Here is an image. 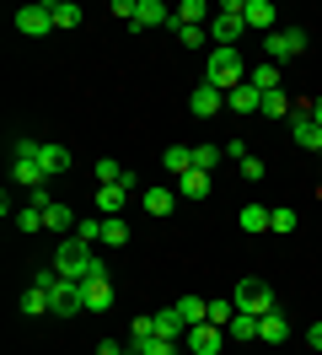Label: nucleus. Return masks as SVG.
<instances>
[{"label": "nucleus", "mask_w": 322, "mask_h": 355, "mask_svg": "<svg viewBox=\"0 0 322 355\" xmlns=\"http://www.w3.org/2000/svg\"><path fill=\"white\" fill-rule=\"evenodd\" d=\"M247 81H253L258 92H279V65H269V60H263V65L247 70Z\"/></svg>", "instance_id": "obj_29"}, {"label": "nucleus", "mask_w": 322, "mask_h": 355, "mask_svg": "<svg viewBox=\"0 0 322 355\" xmlns=\"http://www.w3.org/2000/svg\"><path fill=\"white\" fill-rule=\"evenodd\" d=\"M134 350L140 355H183L177 339H161V334H150V339H134Z\"/></svg>", "instance_id": "obj_27"}, {"label": "nucleus", "mask_w": 322, "mask_h": 355, "mask_svg": "<svg viewBox=\"0 0 322 355\" xmlns=\"http://www.w3.org/2000/svg\"><path fill=\"white\" fill-rule=\"evenodd\" d=\"M226 334H231V339H258V318H253V312H236Z\"/></svg>", "instance_id": "obj_33"}, {"label": "nucleus", "mask_w": 322, "mask_h": 355, "mask_svg": "<svg viewBox=\"0 0 322 355\" xmlns=\"http://www.w3.org/2000/svg\"><path fill=\"white\" fill-rule=\"evenodd\" d=\"M312 119H317V124H322V97H312Z\"/></svg>", "instance_id": "obj_44"}, {"label": "nucleus", "mask_w": 322, "mask_h": 355, "mask_svg": "<svg viewBox=\"0 0 322 355\" xmlns=\"http://www.w3.org/2000/svg\"><path fill=\"white\" fill-rule=\"evenodd\" d=\"M172 33L183 38V49H204V44H210V27H177V22H172Z\"/></svg>", "instance_id": "obj_34"}, {"label": "nucleus", "mask_w": 322, "mask_h": 355, "mask_svg": "<svg viewBox=\"0 0 322 355\" xmlns=\"http://www.w3.org/2000/svg\"><path fill=\"white\" fill-rule=\"evenodd\" d=\"M269 232H279V237H285V232H296V210H290V205L269 210Z\"/></svg>", "instance_id": "obj_35"}, {"label": "nucleus", "mask_w": 322, "mask_h": 355, "mask_svg": "<svg viewBox=\"0 0 322 355\" xmlns=\"http://www.w3.org/2000/svg\"><path fill=\"white\" fill-rule=\"evenodd\" d=\"M301 49H306V33H301V27H274V33L263 38V60L279 65V60H290V54H301Z\"/></svg>", "instance_id": "obj_7"}, {"label": "nucleus", "mask_w": 322, "mask_h": 355, "mask_svg": "<svg viewBox=\"0 0 322 355\" xmlns=\"http://www.w3.org/2000/svg\"><path fill=\"white\" fill-rule=\"evenodd\" d=\"M11 221H17V232H43V210H38V205H21Z\"/></svg>", "instance_id": "obj_32"}, {"label": "nucleus", "mask_w": 322, "mask_h": 355, "mask_svg": "<svg viewBox=\"0 0 322 355\" xmlns=\"http://www.w3.org/2000/svg\"><path fill=\"white\" fill-rule=\"evenodd\" d=\"M226 108H231V113H258V108H263V92H258L253 81H242V87L226 97Z\"/></svg>", "instance_id": "obj_19"}, {"label": "nucleus", "mask_w": 322, "mask_h": 355, "mask_svg": "<svg viewBox=\"0 0 322 355\" xmlns=\"http://www.w3.org/2000/svg\"><path fill=\"white\" fill-rule=\"evenodd\" d=\"M150 318H156V334H161V339H177V345H183L188 323H183V312H177V307H161V312H150Z\"/></svg>", "instance_id": "obj_18"}, {"label": "nucleus", "mask_w": 322, "mask_h": 355, "mask_svg": "<svg viewBox=\"0 0 322 355\" xmlns=\"http://www.w3.org/2000/svg\"><path fill=\"white\" fill-rule=\"evenodd\" d=\"M220 108H226V92L210 87V81H199V87L188 92V113H193V119H215Z\"/></svg>", "instance_id": "obj_9"}, {"label": "nucleus", "mask_w": 322, "mask_h": 355, "mask_svg": "<svg viewBox=\"0 0 322 355\" xmlns=\"http://www.w3.org/2000/svg\"><path fill=\"white\" fill-rule=\"evenodd\" d=\"M258 339H263V345H285V339H290V318H285V312H263V318H258Z\"/></svg>", "instance_id": "obj_15"}, {"label": "nucleus", "mask_w": 322, "mask_h": 355, "mask_svg": "<svg viewBox=\"0 0 322 355\" xmlns=\"http://www.w3.org/2000/svg\"><path fill=\"white\" fill-rule=\"evenodd\" d=\"M242 6H247V0H226V6H215V22H210L215 49H236V38L247 33V22H242Z\"/></svg>", "instance_id": "obj_5"}, {"label": "nucleus", "mask_w": 322, "mask_h": 355, "mask_svg": "<svg viewBox=\"0 0 322 355\" xmlns=\"http://www.w3.org/2000/svg\"><path fill=\"white\" fill-rule=\"evenodd\" d=\"M263 119H290V113H296V103H290V97H285V92H263Z\"/></svg>", "instance_id": "obj_25"}, {"label": "nucleus", "mask_w": 322, "mask_h": 355, "mask_svg": "<svg viewBox=\"0 0 322 355\" xmlns=\"http://www.w3.org/2000/svg\"><path fill=\"white\" fill-rule=\"evenodd\" d=\"M97 355H124V345H113V339H102V345H97Z\"/></svg>", "instance_id": "obj_43"}, {"label": "nucleus", "mask_w": 322, "mask_h": 355, "mask_svg": "<svg viewBox=\"0 0 322 355\" xmlns=\"http://www.w3.org/2000/svg\"><path fill=\"white\" fill-rule=\"evenodd\" d=\"M21 312H27V318H43V312H54V302H48V291L27 286V291H21Z\"/></svg>", "instance_id": "obj_26"}, {"label": "nucleus", "mask_w": 322, "mask_h": 355, "mask_svg": "<svg viewBox=\"0 0 322 355\" xmlns=\"http://www.w3.org/2000/svg\"><path fill=\"white\" fill-rule=\"evenodd\" d=\"M236 226H242V232H269V210H263V205H242V210H236Z\"/></svg>", "instance_id": "obj_24"}, {"label": "nucleus", "mask_w": 322, "mask_h": 355, "mask_svg": "<svg viewBox=\"0 0 322 355\" xmlns=\"http://www.w3.org/2000/svg\"><path fill=\"white\" fill-rule=\"evenodd\" d=\"M204 81H210V87H220L226 97H231V92L247 81V65H242V54H236V49H215L210 60H204Z\"/></svg>", "instance_id": "obj_2"}, {"label": "nucleus", "mask_w": 322, "mask_h": 355, "mask_svg": "<svg viewBox=\"0 0 322 355\" xmlns=\"http://www.w3.org/2000/svg\"><path fill=\"white\" fill-rule=\"evenodd\" d=\"M81 302H86V312H107V307H113V286H107V275L81 280Z\"/></svg>", "instance_id": "obj_12"}, {"label": "nucleus", "mask_w": 322, "mask_h": 355, "mask_svg": "<svg viewBox=\"0 0 322 355\" xmlns=\"http://www.w3.org/2000/svg\"><path fill=\"white\" fill-rule=\"evenodd\" d=\"M242 178H247V183H263V178H269V167H263L258 156H247V162H242Z\"/></svg>", "instance_id": "obj_39"}, {"label": "nucleus", "mask_w": 322, "mask_h": 355, "mask_svg": "<svg viewBox=\"0 0 322 355\" xmlns=\"http://www.w3.org/2000/svg\"><path fill=\"white\" fill-rule=\"evenodd\" d=\"M220 162H226V151H220V146H193V167H199V173L215 178V167H220Z\"/></svg>", "instance_id": "obj_30"}, {"label": "nucleus", "mask_w": 322, "mask_h": 355, "mask_svg": "<svg viewBox=\"0 0 322 355\" xmlns=\"http://www.w3.org/2000/svg\"><path fill=\"white\" fill-rule=\"evenodd\" d=\"M124 200H129L124 183H97V210H102V216H118V210H124Z\"/></svg>", "instance_id": "obj_21"}, {"label": "nucleus", "mask_w": 322, "mask_h": 355, "mask_svg": "<svg viewBox=\"0 0 322 355\" xmlns=\"http://www.w3.org/2000/svg\"><path fill=\"white\" fill-rule=\"evenodd\" d=\"M107 11H113V17H124V22H134V11H140V0H113Z\"/></svg>", "instance_id": "obj_40"}, {"label": "nucleus", "mask_w": 322, "mask_h": 355, "mask_svg": "<svg viewBox=\"0 0 322 355\" xmlns=\"http://www.w3.org/2000/svg\"><path fill=\"white\" fill-rule=\"evenodd\" d=\"M140 205H145V216H172V210H177V189H167V183H150L145 194H140Z\"/></svg>", "instance_id": "obj_13"}, {"label": "nucleus", "mask_w": 322, "mask_h": 355, "mask_svg": "<svg viewBox=\"0 0 322 355\" xmlns=\"http://www.w3.org/2000/svg\"><path fill=\"white\" fill-rule=\"evenodd\" d=\"M43 226H48V232H64V237H75V210L54 200L48 210H43Z\"/></svg>", "instance_id": "obj_20"}, {"label": "nucleus", "mask_w": 322, "mask_h": 355, "mask_svg": "<svg viewBox=\"0 0 322 355\" xmlns=\"http://www.w3.org/2000/svg\"><path fill=\"white\" fill-rule=\"evenodd\" d=\"M183 345H188L193 355H220V345H226V329H215V323H199V329L183 334Z\"/></svg>", "instance_id": "obj_11"}, {"label": "nucleus", "mask_w": 322, "mask_h": 355, "mask_svg": "<svg viewBox=\"0 0 322 355\" xmlns=\"http://www.w3.org/2000/svg\"><path fill=\"white\" fill-rule=\"evenodd\" d=\"M38 162H43V173H48V178L70 173V151H64V146H54V140H38Z\"/></svg>", "instance_id": "obj_17"}, {"label": "nucleus", "mask_w": 322, "mask_h": 355, "mask_svg": "<svg viewBox=\"0 0 322 355\" xmlns=\"http://www.w3.org/2000/svg\"><path fill=\"white\" fill-rule=\"evenodd\" d=\"M231 318H236V302H210V323L215 329H231Z\"/></svg>", "instance_id": "obj_37"}, {"label": "nucleus", "mask_w": 322, "mask_h": 355, "mask_svg": "<svg viewBox=\"0 0 322 355\" xmlns=\"http://www.w3.org/2000/svg\"><path fill=\"white\" fill-rule=\"evenodd\" d=\"M54 269H60L64 280H91V275H102V259H97V248H86L81 237H64L54 248Z\"/></svg>", "instance_id": "obj_1"}, {"label": "nucleus", "mask_w": 322, "mask_h": 355, "mask_svg": "<svg viewBox=\"0 0 322 355\" xmlns=\"http://www.w3.org/2000/svg\"><path fill=\"white\" fill-rule=\"evenodd\" d=\"M54 27H81V6L75 0H54Z\"/></svg>", "instance_id": "obj_31"}, {"label": "nucleus", "mask_w": 322, "mask_h": 355, "mask_svg": "<svg viewBox=\"0 0 322 355\" xmlns=\"http://www.w3.org/2000/svg\"><path fill=\"white\" fill-rule=\"evenodd\" d=\"M11 27L27 33V38H43V33H54V6H21L11 17Z\"/></svg>", "instance_id": "obj_8"}, {"label": "nucleus", "mask_w": 322, "mask_h": 355, "mask_svg": "<svg viewBox=\"0 0 322 355\" xmlns=\"http://www.w3.org/2000/svg\"><path fill=\"white\" fill-rule=\"evenodd\" d=\"M11 178H17L27 194L48 183V173H43V162H38V140H17L11 146Z\"/></svg>", "instance_id": "obj_3"}, {"label": "nucleus", "mask_w": 322, "mask_h": 355, "mask_svg": "<svg viewBox=\"0 0 322 355\" xmlns=\"http://www.w3.org/2000/svg\"><path fill=\"white\" fill-rule=\"evenodd\" d=\"M48 302H54V318H75V312H86V302H81V280H60V286L48 291Z\"/></svg>", "instance_id": "obj_10"}, {"label": "nucleus", "mask_w": 322, "mask_h": 355, "mask_svg": "<svg viewBox=\"0 0 322 355\" xmlns=\"http://www.w3.org/2000/svg\"><path fill=\"white\" fill-rule=\"evenodd\" d=\"M242 22L258 27V33L269 38V33H274V22H279V11L269 6V0H247V6H242Z\"/></svg>", "instance_id": "obj_14"}, {"label": "nucleus", "mask_w": 322, "mask_h": 355, "mask_svg": "<svg viewBox=\"0 0 322 355\" xmlns=\"http://www.w3.org/2000/svg\"><path fill=\"white\" fill-rule=\"evenodd\" d=\"M220 151L231 156V162H247V156H253V151H247V140H226V146H220Z\"/></svg>", "instance_id": "obj_41"}, {"label": "nucleus", "mask_w": 322, "mask_h": 355, "mask_svg": "<svg viewBox=\"0 0 322 355\" xmlns=\"http://www.w3.org/2000/svg\"><path fill=\"white\" fill-rule=\"evenodd\" d=\"M210 183H215L210 173H199V167H193L188 178H177V194H183V200H204V194H210Z\"/></svg>", "instance_id": "obj_23"}, {"label": "nucleus", "mask_w": 322, "mask_h": 355, "mask_svg": "<svg viewBox=\"0 0 322 355\" xmlns=\"http://www.w3.org/2000/svg\"><path fill=\"white\" fill-rule=\"evenodd\" d=\"M129 27H172V6L161 0H140V11H134V22Z\"/></svg>", "instance_id": "obj_16"}, {"label": "nucleus", "mask_w": 322, "mask_h": 355, "mask_svg": "<svg viewBox=\"0 0 322 355\" xmlns=\"http://www.w3.org/2000/svg\"><path fill=\"white\" fill-rule=\"evenodd\" d=\"M290 140L301 151H322V124L312 119V97H301L296 113H290Z\"/></svg>", "instance_id": "obj_6"}, {"label": "nucleus", "mask_w": 322, "mask_h": 355, "mask_svg": "<svg viewBox=\"0 0 322 355\" xmlns=\"http://www.w3.org/2000/svg\"><path fill=\"white\" fill-rule=\"evenodd\" d=\"M306 345H312V355H322V323H312V334H306Z\"/></svg>", "instance_id": "obj_42"}, {"label": "nucleus", "mask_w": 322, "mask_h": 355, "mask_svg": "<svg viewBox=\"0 0 322 355\" xmlns=\"http://www.w3.org/2000/svg\"><path fill=\"white\" fill-rule=\"evenodd\" d=\"M161 167H167L172 178H188V173H193V146H167Z\"/></svg>", "instance_id": "obj_22"}, {"label": "nucleus", "mask_w": 322, "mask_h": 355, "mask_svg": "<svg viewBox=\"0 0 322 355\" xmlns=\"http://www.w3.org/2000/svg\"><path fill=\"white\" fill-rule=\"evenodd\" d=\"M118 178H124V167H118V162H97V183H118Z\"/></svg>", "instance_id": "obj_38"}, {"label": "nucleus", "mask_w": 322, "mask_h": 355, "mask_svg": "<svg viewBox=\"0 0 322 355\" xmlns=\"http://www.w3.org/2000/svg\"><path fill=\"white\" fill-rule=\"evenodd\" d=\"M231 302H236V312H253V318H263V312H279V296H274V286L269 280H236V291H231Z\"/></svg>", "instance_id": "obj_4"}, {"label": "nucleus", "mask_w": 322, "mask_h": 355, "mask_svg": "<svg viewBox=\"0 0 322 355\" xmlns=\"http://www.w3.org/2000/svg\"><path fill=\"white\" fill-rule=\"evenodd\" d=\"M124 355H140V350H124Z\"/></svg>", "instance_id": "obj_45"}, {"label": "nucleus", "mask_w": 322, "mask_h": 355, "mask_svg": "<svg viewBox=\"0 0 322 355\" xmlns=\"http://www.w3.org/2000/svg\"><path fill=\"white\" fill-rule=\"evenodd\" d=\"M102 243L107 248H124L129 243V221H124V216H102Z\"/></svg>", "instance_id": "obj_28"}, {"label": "nucleus", "mask_w": 322, "mask_h": 355, "mask_svg": "<svg viewBox=\"0 0 322 355\" xmlns=\"http://www.w3.org/2000/svg\"><path fill=\"white\" fill-rule=\"evenodd\" d=\"M75 237H81L86 248H97L102 243V221H97V216H91V221H75Z\"/></svg>", "instance_id": "obj_36"}]
</instances>
